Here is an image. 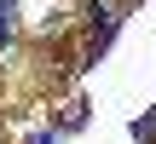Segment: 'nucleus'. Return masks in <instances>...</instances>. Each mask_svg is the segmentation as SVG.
<instances>
[{
	"mask_svg": "<svg viewBox=\"0 0 156 144\" xmlns=\"http://www.w3.org/2000/svg\"><path fill=\"white\" fill-rule=\"evenodd\" d=\"M133 139H139V144H156V110L145 115V121H133Z\"/></svg>",
	"mask_w": 156,
	"mask_h": 144,
	"instance_id": "nucleus-1",
	"label": "nucleus"
},
{
	"mask_svg": "<svg viewBox=\"0 0 156 144\" xmlns=\"http://www.w3.org/2000/svg\"><path fill=\"white\" fill-rule=\"evenodd\" d=\"M12 17H17V0H0V35L12 29Z\"/></svg>",
	"mask_w": 156,
	"mask_h": 144,
	"instance_id": "nucleus-2",
	"label": "nucleus"
}]
</instances>
